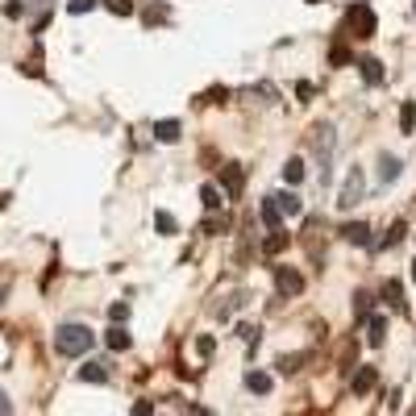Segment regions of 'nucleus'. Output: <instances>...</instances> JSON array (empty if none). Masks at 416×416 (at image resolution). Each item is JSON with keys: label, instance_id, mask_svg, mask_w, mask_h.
<instances>
[{"label": "nucleus", "instance_id": "obj_1", "mask_svg": "<svg viewBox=\"0 0 416 416\" xmlns=\"http://www.w3.org/2000/svg\"><path fill=\"white\" fill-rule=\"evenodd\" d=\"M55 350H59L63 358L88 354V350H92V329H88V325H63V329L55 333Z\"/></svg>", "mask_w": 416, "mask_h": 416}, {"label": "nucleus", "instance_id": "obj_2", "mask_svg": "<svg viewBox=\"0 0 416 416\" xmlns=\"http://www.w3.org/2000/svg\"><path fill=\"white\" fill-rule=\"evenodd\" d=\"M346 29H350V38H375L379 21H375V9L367 5V0H354V5L346 9Z\"/></svg>", "mask_w": 416, "mask_h": 416}, {"label": "nucleus", "instance_id": "obj_3", "mask_svg": "<svg viewBox=\"0 0 416 416\" xmlns=\"http://www.w3.org/2000/svg\"><path fill=\"white\" fill-rule=\"evenodd\" d=\"M312 146H317V175H321V183H329V167H333V125L329 121L312 129Z\"/></svg>", "mask_w": 416, "mask_h": 416}, {"label": "nucleus", "instance_id": "obj_4", "mask_svg": "<svg viewBox=\"0 0 416 416\" xmlns=\"http://www.w3.org/2000/svg\"><path fill=\"white\" fill-rule=\"evenodd\" d=\"M362 196H367V171L350 167L341 187H337V208H354V204H362Z\"/></svg>", "mask_w": 416, "mask_h": 416}, {"label": "nucleus", "instance_id": "obj_5", "mask_svg": "<svg viewBox=\"0 0 416 416\" xmlns=\"http://www.w3.org/2000/svg\"><path fill=\"white\" fill-rule=\"evenodd\" d=\"M275 287H279L283 296H300V291H304V275H300L296 267H275Z\"/></svg>", "mask_w": 416, "mask_h": 416}, {"label": "nucleus", "instance_id": "obj_6", "mask_svg": "<svg viewBox=\"0 0 416 416\" xmlns=\"http://www.w3.org/2000/svg\"><path fill=\"white\" fill-rule=\"evenodd\" d=\"M341 237H346L350 246H362V250H371V246H375V237H371V225H362V221H350V225H341Z\"/></svg>", "mask_w": 416, "mask_h": 416}, {"label": "nucleus", "instance_id": "obj_7", "mask_svg": "<svg viewBox=\"0 0 416 416\" xmlns=\"http://www.w3.org/2000/svg\"><path fill=\"white\" fill-rule=\"evenodd\" d=\"M221 183H225V192L237 200V196H242V187H246V171H242L237 163H225V167H221Z\"/></svg>", "mask_w": 416, "mask_h": 416}, {"label": "nucleus", "instance_id": "obj_8", "mask_svg": "<svg viewBox=\"0 0 416 416\" xmlns=\"http://www.w3.org/2000/svg\"><path fill=\"white\" fill-rule=\"evenodd\" d=\"M283 217H287V213L279 208V200H275V196H267V200H263V225H267V233H271V229H279V225H283Z\"/></svg>", "mask_w": 416, "mask_h": 416}, {"label": "nucleus", "instance_id": "obj_9", "mask_svg": "<svg viewBox=\"0 0 416 416\" xmlns=\"http://www.w3.org/2000/svg\"><path fill=\"white\" fill-rule=\"evenodd\" d=\"M371 387H375V367H358L354 379H350V391H354V395H367Z\"/></svg>", "mask_w": 416, "mask_h": 416}, {"label": "nucleus", "instance_id": "obj_10", "mask_svg": "<svg viewBox=\"0 0 416 416\" xmlns=\"http://www.w3.org/2000/svg\"><path fill=\"white\" fill-rule=\"evenodd\" d=\"M79 379H83V383H109V362H83V367H79Z\"/></svg>", "mask_w": 416, "mask_h": 416}, {"label": "nucleus", "instance_id": "obj_11", "mask_svg": "<svg viewBox=\"0 0 416 416\" xmlns=\"http://www.w3.org/2000/svg\"><path fill=\"white\" fill-rule=\"evenodd\" d=\"M167 17H171V9L163 5V0H150V5L142 9V25H163Z\"/></svg>", "mask_w": 416, "mask_h": 416}, {"label": "nucleus", "instance_id": "obj_12", "mask_svg": "<svg viewBox=\"0 0 416 416\" xmlns=\"http://www.w3.org/2000/svg\"><path fill=\"white\" fill-rule=\"evenodd\" d=\"M246 387H250L254 395H267V391L275 387V379H271L267 371H246Z\"/></svg>", "mask_w": 416, "mask_h": 416}, {"label": "nucleus", "instance_id": "obj_13", "mask_svg": "<svg viewBox=\"0 0 416 416\" xmlns=\"http://www.w3.org/2000/svg\"><path fill=\"white\" fill-rule=\"evenodd\" d=\"M358 67H362V79L367 83H383V63L379 59H358Z\"/></svg>", "mask_w": 416, "mask_h": 416}, {"label": "nucleus", "instance_id": "obj_14", "mask_svg": "<svg viewBox=\"0 0 416 416\" xmlns=\"http://www.w3.org/2000/svg\"><path fill=\"white\" fill-rule=\"evenodd\" d=\"M200 204L208 208V213H221V204H225V200H221V192H217L213 183H204V187H200Z\"/></svg>", "mask_w": 416, "mask_h": 416}, {"label": "nucleus", "instance_id": "obj_15", "mask_svg": "<svg viewBox=\"0 0 416 416\" xmlns=\"http://www.w3.org/2000/svg\"><path fill=\"white\" fill-rule=\"evenodd\" d=\"M283 250H287V233H283V229H271V237L263 242V254L275 258V254H283Z\"/></svg>", "mask_w": 416, "mask_h": 416}, {"label": "nucleus", "instance_id": "obj_16", "mask_svg": "<svg viewBox=\"0 0 416 416\" xmlns=\"http://www.w3.org/2000/svg\"><path fill=\"white\" fill-rule=\"evenodd\" d=\"M383 300H387L391 308H404V283H400V279H387V283H383Z\"/></svg>", "mask_w": 416, "mask_h": 416}, {"label": "nucleus", "instance_id": "obj_17", "mask_svg": "<svg viewBox=\"0 0 416 416\" xmlns=\"http://www.w3.org/2000/svg\"><path fill=\"white\" fill-rule=\"evenodd\" d=\"M383 337H387V321H383V317H371V321H367V341H371V346H383Z\"/></svg>", "mask_w": 416, "mask_h": 416}, {"label": "nucleus", "instance_id": "obj_18", "mask_svg": "<svg viewBox=\"0 0 416 416\" xmlns=\"http://www.w3.org/2000/svg\"><path fill=\"white\" fill-rule=\"evenodd\" d=\"M179 121H159V125H154V138H159V142H179Z\"/></svg>", "mask_w": 416, "mask_h": 416}, {"label": "nucleus", "instance_id": "obj_19", "mask_svg": "<svg viewBox=\"0 0 416 416\" xmlns=\"http://www.w3.org/2000/svg\"><path fill=\"white\" fill-rule=\"evenodd\" d=\"M104 341H109V350H129V346H133V337H129V333H125L121 325L104 333Z\"/></svg>", "mask_w": 416, "mask_h": 416}, {"label": "nucleus", "instance_id": "obj_20", "mask_svg": "<svg viewBox=\"0 0 416 416\" xmlns=\"http://www.w3.org/2000/svg\"><path fill=\"white\" fill-rule=\"evenodd\" d=\"M275 200H279V208H283V213H287V217H296V213H300V208H304L296 192H275Z\"/></svg>", "mask_w": 416, "mask_h": 416}, {"label": "nucleus", "instance_id": "obj_21", "mask_svg": "<svg viewBox=\"0 0 416 416\" xmlns=\"http://www.w3.org/2000/svg\"><path fill=\"white\" fill-rule=\"evenodd\" d=\"M154 229H159L163 237H175V233H179V225H175L171 213H154Z\"/></svg>", "mask_w": 416, "mask_h": 416}, {"label": "nucleus", "instance_id": "obj_22", "mask_svg": "<svg viewBox=\"0 0 416 416\" xmlns=\"http://www.w3.org/2000/svg\"><path fill=\"white\" fill-rule=\"evenodd\" d=\"M304 175H308V171H304V159H287V167H283V179H287V183H300Z\"/></svg>", "mask_w": 416, "mask_h": 416}, {"label": "nucleus", "instance_id": "obj_23", "mask_svg": "<svg viewBox=\"0 0 416 416\" xmlns=\"http://www.w3.org/2000/svg\"><path fill=\"white\" fill-rule=\"evenodd\" d=\"M379 167H383V183H391V179L400 175V159H391V154H383V159H379Z\"/></svg>", "mask_w": 416, "mask_h": 416}, {"label": "nucleus", "instance_id": "obj_24", "mask_svg": "<svg viewBox=\"0 0 416 416\" xmlns=\"http://www.w3.org/2000/svg\"><path fill=\"white\" fill-rule=\"evenodd\" d=\"M400 125H404V133H412V125H416V104H404V109H400Z\"/></svg>", "mask_w": 416, "mask_h": 416}, {"label": "nucleus", "instance_id": "obj_25", "mask_svg": "<svg viewBox=\"0 0 416 416\" xmlns=\"http://www.w3.org/2000/svg\"><path fill=\"white\" fill-rule=\"evenodd\" d=\"M329 63H333V67H341V63H350V50H346L341 42H333V50H329Z\"/></svg>", "mask_w": 416, "mask_h": 416}, {"label": "nucleus", "instance_id": "obj_26", "mask_svg": "<svg viewBox=\"0 0 416 416\" xmlns=\"http://www.w3.org/2000/svg\"><path fill=\"white\" fill-rule=\"evenodd\" d=\"M104 5H109L117 17H129V13H133V5H129V0H104Z\"/></svg>", "mask_w": 416, "mask_h": 416}, {"label": "nucleus", "instance_id": "obj_27", "mask_svg": "<svg viewBox=\"0 0 416 416\" xmlns=\"http://www.w3.org/2000/svg\"><path fill=\"white\" fill-rule=\"evenodd\" d=\"M96 0H67V13H92Z\"/></svg>", "mask_w": 416, "mask_h": 416}, {"label": "nucleus", "instance_id": "obj_28", "mask_svg": "<svg viewBox=\"0 0 416 416\" xmlns=\"http://www.w3.org/2000/svg\"><path fill=\"white\" fill-rule=\"evenodd\" d=\"M400 237H404V225H391V233H387V237L379 242V250H391V246H395Z\"/></svg>", "mask_w": 416, "mask_h": 416}, {"label": "nucleus", "instance_id": "obj_29", "mask_svg": "<svg viewBox=\"0 0 416 416\" xmlns=\"http://www.w3.org/2000/svg\"><path fill=\"white\" fill-rule=\"evenodd\" d=\"M221 229H225V217H217V213L204 221V233H221Z\"/></svg>", "mask_w": 416, "mask_h": 416}, {"label": "nucleus", "instance_id": "obj_30", "mask_svg": "<svg viewBox=\"0 0 416 416\" xmlns=\"http://www.w3.org/2000/svg\"><path fill=\"white\" fill-rule=\"evenodd\" d=\"M200 104H225V88H213V92H204Z\"/></svg>", "mask_w": 416, "mask_h": 416}, {"label": "nucleus", "instance_id": "obj_31", "mask_svg": "<svg viewBox=\"0 0 416 416\" xmlns=\"http://www.w3.org/2000/svg\"><path fill=\"white\" fill-rule=\"evenodd\" d=\"M109 317H113V321H117V325H121V321H125V317H129V304H113V308H109Z\"/></svg>", "mask_w": 416, "mask_h": 416}, {"label": "nucleus", "instance_id": "obj_32", "mask_svg": "<svg viewBox=\"0 0 416 416\" xmlns=\"http://www.w3.org/2000/svg\"><path fill=\"white\" fill-rule=\"evenodd\" d=\"M354 367V341H346V350H341V371H350Z\"/></svg>", "mask_w": 416, "mask_h": 416}, {"label": "nucleus", "instance_id": "obj_33", "mask_svg": "<svg viewBox=\"0 0 416 416\" xmlns=\"http://www.w3.org/2000/svg\"><path fill=\"white\" fill-rule=\"evenodd\" d=\"M21 13H25L21 0H9V5H5V17H21Z\"/></svg>", "mask_w": 416, "mask_h": 416}, {"label": "nucleus", "instance_id": "obj_34", "mask_svg": "<svg viewBox=\"0 0 416 416\" xmlns=\"http://www.w3.org/2000/svg\"><path fill=\"white\" fill-rule=\"evenodd\" d=\"M296 92H300V100H312V96H317V88H312V83H296Z\"/></svg>", "mask_w": 416, "mask_h": 416}, {"label": "nucleus", "instance_id": "obj_35", "mask_svg": "<svg viewBox=\"0 0 416 416\" xmlns=\"http://www.w3.org/2000/svg\"><path fill=\"white\" fill-rule=\"evenodd\" d=\"M5 412H13V404H9V395H5V391H0V416H5Z\"/></svg>", "mask_w": 416, "mask_h": 416}, {"label": "nucleus", "instance_id": "obj_36", "mask_svg": "<svg viewBox=\"0 0 416 416\" xmlns=\"http://www.w3.org/2000/svg\"><path fill=\"white\" fill-rule=\"evenodd\" d=\"M412 283H416V263H412Z\"/></svg>", "mask_w": 416, "mask_h": 416}, {"label": "nucleus", "instance_id": "obj_37", "mask_svg": "<svg viewBox=\"0 0 416 416\" xmlns=\"http://www.w3.org/2000/svg\"><path fill=\"white\" fill-rule=\"evenodd\" d=\"M308 5H321V0H308Z\"/></svg>", "mask_w": 416, "mask_h": 416}, {"label": "nucleus", "instance_id": "obj_38", "mask_svg": "<svg viewBox=\"0 0 416 416\" xmlns=\"http://www.w3.org/2000/svg\"><path fill=\"white\" fill-rule=\"evenodd\" d=\"M5 200H9V196H0V204H5Z\"/></svg>", "mask_w": 416, "mask_h": 416}]
</instances>
